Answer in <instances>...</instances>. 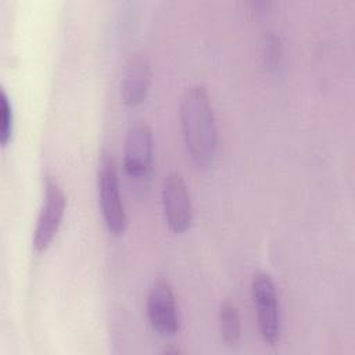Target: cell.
<instances>
[{
	"label": "cell",
	"instance_id": "obj_12",
	"mask_svg": "<svg viewBox=\"0 0 355 355\" xmlns=\"http://www.w3.org/2000/svg\"><path fill=\"white\" fill-rule=\"evenodd\" d=\"M164 354H180V351L178 348H165L164 349Z\"/></svg>",
	"mask_w": 355,
	"mask_h": 355
},
{
	"label": "cell",
	"instance_id": "obj_6",
	"mask_svg": "<svg viewBox=\"0 0 355 355\" xmlns=\"http://www.w3.org/2000/svg\"><path fill=\"white\" fill-rule=\"evenodd\" d=\"M147 316L151 327L164 336L175 334L179 330V312L175 294L165 276L155 277L148 290Z\"/></svg>",
	"mask_w": 355,
	"mask_h": 355
},
{
	"label": "cell",
	"instance_id": "obj_5",
	"mask_svg": "<svg viewBox=\"0 0 355 355\" xmlns=\"http://www.w3.org/2000/svg\"><path fill=\"white\" fill-rule=\"evenodd\" d=\"M164 218L173 233H183L193 220V207L187 184L180 172H169L161 190Z\"/></svg>",
	"mask_w": 355,
	"mask_h": 355
},
{
	"label": "cell",
	"instance_id": "obj_4",
	"mask_svg": "<svg viewBox=\"0 0 355 355\" xmlns=\"http://www.w3.org/2000/svg\"><path fill=\"white\" fill-rule=\"evenodd\" d=\"M65 202L67 200L61 186L54 179L47 176L44 179L43 201L32 237L33 248L37 252L44 251L57 234L64 216Z\"/></svg>",
	"mask_w": 355,
	"mask_h": 355
},
{
	"label": "cell",
	"instance_id": "obj_2",
	"mask_svg": "<svg viewBox=\"0 0 355 355\" xmlns=\"http://www.w3.org/2000/svg\"><path fill=\"white\" fill-rule=\"evenodd\" d=\"M98 200L107 229L112 234H122L126 229L128 218L119 193V179L115 161L110 154H103L97 172Z\"/></svg>",
	"mask_w": 355,
	"mask_h": 355
},
{
	"label": "cell",
	"instance_id": "obj_3",
	"mask_svg": "<svg viewBox=\"0 0 355 355\" xmlns=\"http://www.w3.org/2000/svg\"><path fill=\"white\" fill-rule=\"evenodd\" d=\"M252 298L257 306L259 333L265 343L275 345L280 338V308L279 297L272 276L266 272H257L251 282Z\"/></svg>",
	"mask_w": 355,
	"mask_h": 355
},
{
	"label": "cell",
	"instance_id": "obj_9",
	"mask_svg": "<svg viewBox=\"0 0 355 355\" xmlns=\"http://www.w3.org/2000/svg\"><path fill=\"white\" fill-rule=\"evenodd\" d=\"M218 324L223 341L227 345H236L241 337V319L236 305L225 300L218 312Z\"/></svg>",
	"mask_w": 355,
	"mask_h": 355
},
{
	"label": "cell",
	"instance_id": "obj_1",
	"mask_svg": "<svg viewBox=\"0 0 355 355\" xmlns=\"http://www.w3.org/2000/svg\"><path fill=\"white\" fill-rule=\"evenodd\" d=\"M179 119L186 148L200 168L212 165L218 150V128L208 90L189 86L180 100Z\"/></svg>",
	"mask_w": 355,
	"mask_h": 355
},
{
	"label": "cell",
	"instance_id": "obj_7",
	"mask_svg": "<svg viewBox=\"0 0 355 355\" xmlns=\"http://www.w3.org/2000/svg\"><path fill=\"white\" fill-rule=\"evenodd\" d=\"M154 140L151 128L143 122H135L125 137L123 168L128 176L133 179L143 178L153 165Z\"/></svg>",
	"mask_w": 355,
	"mask_h": 355
},
{
	"label": "cell",
	"instance_id": "obj_10",
	"mask_svg": "<svg viewBox=\"0 0 355 355\" xmlns=\"http://www.w3.org/2000/svg\"><path fill=\"white\" fill-rule=\"evenodd\" d=\"M12 107L8 100V96L4 90H1L0 97V143L1 146H7L12 135Z\"/></svg>",
	"mask_w": 355,
	"mask_h": 355
},
{
	"label": "cell",
	"instance_id": "obj_11",
	"mask_svg": "<svg viewBox=\"0 0 355 355\" xmlns=\"http://www.w3.org/2000/svg\"><path fill=\"white\" fill-rule=\"evenodd\" d=\"M282 54L279 39L275 35H269L266 39V58L269 65L279 64V58Z\"/></svg>",
	"mask_w": 355,
	"mask_h": 355
},
{
	"label": "cell",
	"instance_id": "obj_8",
	"mask_svg": "<svg viewBox=\"0 0 355 355\" xmlns=\"http://www.w3.org/2000/svg\"><path fill=\"white\" fill-rule=\"evenodd\" d=\"M153 79L150 60L143 53H135L126 61L121 79V97L128 105H139L148 94Z\"/></svg>",
	"mask_w": 355,
	"mask_h": 355
}]
</instances>
